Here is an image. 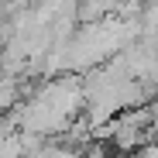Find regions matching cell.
Wrapping results in <instances>:
<instances>
[{
	"mask_svg": "<svg viewBox=\"0 0 158 158\" xmlns=\"http://www.w3.org/2000/svg\"><path fill=\"white\" fill-rule=\"evenodd\" d=\"M24 96H28V86L21 83V76L0 72V114H10Z\"/></svg>",
	"mask_w": 158,
	"mask_h": 158,
	"instance_id": "1",
	"label": "cell"
}]
</instances>
